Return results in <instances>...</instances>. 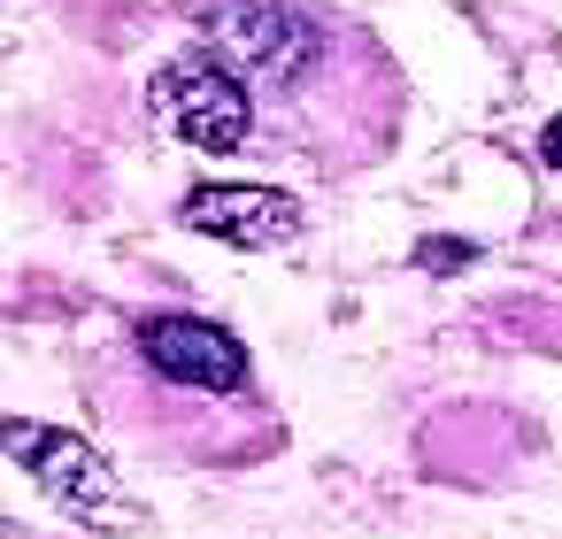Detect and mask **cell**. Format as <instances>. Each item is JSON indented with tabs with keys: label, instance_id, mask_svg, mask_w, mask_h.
<instances>
[{
	"label": "cell",
	"instance_id": "1",
	"mask_svg": "<svg viewBox=\"0 0 562 539\" xmlns=\"http://www.w3.org/2000/svg\"><path fill=\"white\" fill-rule=\"evenodd\" d=\"M209 47L247 78V93H270V101H301L324 86L331 70V24L308 16L301 0H216L201 16Z\"/></svg>",
	"mask_w": 562,
	"mask_h": 539
},
{
	"label": "cell",
	"instance_id": "2",
	"mask_svg": "<svg viewBox=\"0 0 562 539\" xmlns=\"http://www.w3.org/2000/svg\"><path fill=\"white\" fill-rule=\"evenodd\" d=\"M0 447H9V454H16V462L78 516V524H93V531H132V524H139L124 478L101 462L93 439L55 431V424H24V416H0Z\"/></svg>",
	"mask_w": 562,
	"mask_h": 539
},
{
	"label": "cell",
	"instance_id": "3",
	"mask_svg": "<svg viewBox=\"0 0 562 539\" xmlns=\"http://www.w3.org/2000/svg\"><path fill=\"white\" fill-rule=\"evenodd\" d=\"M147 101L201 155H239L255 139V93H247V78L224 55H178V63H162L155 86H147Z\"/></svg>",
	"mask_w": 562,
	"mask_h": 539
},
{
	"label": "cell",
	"instance_id": "4",
	"mask_svg": "<svg viewBox=\"0 0 562 539\" xmlns=\"http://www.w3.org/2000/svg\"><path fill=\"white\" fill-rule=\"evenodd\" d=\"M132 347H139V362H147L162 385H178V393H201V401H247V393H255L247 347H239L224 324H209V316H178V308L139 316V324H132Z\"/></svg>",
	"mask_w": 562,
	"mask_h": 539
},
{
	"label": "cell",
	"instance_id": "5",
	"mask_svg": "<svg viewBox=\"0 0 562 539\" xmlns=\"http://www.w3.org/2000/svg\"><path fill=\"white\" fill-rule=\"evenodd\" d=\"M186 232H209L224 247H285L301 239V201L278 186H193L178 201Z\"/></svg>",
	"mask_w": 562,
	"mask_h": 539
},
{
	"label": "cell",
	"instance_id": "6",
	"mask_svg": "<svg viewBox=\"0 0 562 539\" xmlns=\"http://www.w3.org/2000/svg\"><path fill=\"white\" fill-rule=\"evenodd\" d=\"M462 255H470V247H454V239H431V247H424V262H431V270H454Z\"/></svg>",
	"mask_w": 562,
	"mask_h": 539
},
{
	"label": "cell",
	"instance_id": "7",
	"mask_svg": "<svg viewBox=\"0 0 562 539\" xmlns=\"http://www.w3.org/2000/svg\"><path fill=\"white\" fill-rule=\"evenodd\" d=\"M539 155H547V170H562V109H554V124L539 132Z\"/></svg>",
	"mask_w": 562,
	"mask_h": 539
}]
</instances>
